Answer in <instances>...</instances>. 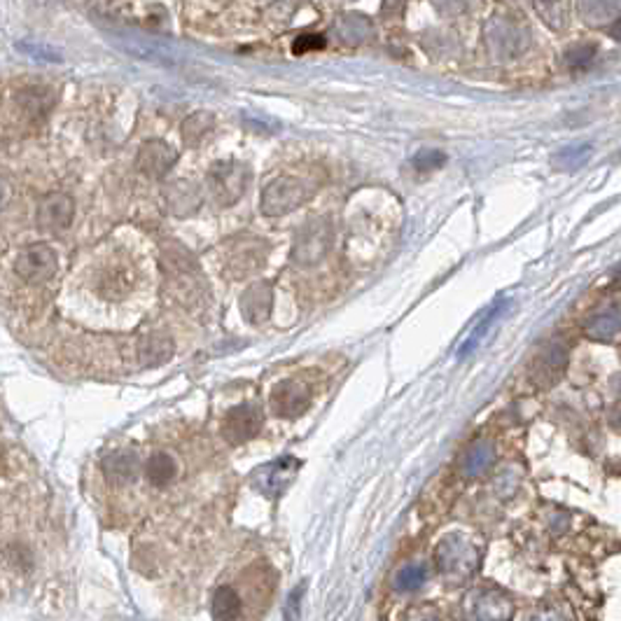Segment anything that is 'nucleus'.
<instances>
[{"label": "nucleus", "instance_id": "f257e3e1", "mask_svg": "<svg viewBox=\"0 0 621 621\" xmlns=\"http://www.w3.org/2000/svg\"><path fill=\"white\" fill-rule=\"evenodd\" d=\"M479 549L470 540H465L463 535H446L444 540L437 545L434 561L440 568V575L449 584H463L477 572L479 568Z\"/></svg>", "mask_w": 621, "mask_h": 621}, {"label": "nucleus", "instance_id": "f03ea898", "mask_svg": "<svg viewBox=\"0 0 621 621\" xmlns=\"http://www.w3.org/2000/svg\"><path fill=\"white\" fill-rule=\"evenodd\" d=\"M208 189L218 206H234L248 189L251 182V169L241 162L215 163L208 171Z\"/></svg>", "mask_w": 621, "mask_h": 621}, {"label": "nucleus", "instance_id": "7ed1b4c3", "mask_svg": "<svg viewBox=\"0 0 621 621\" xmlns=\"http://www.w3.org/2000/svg\"><path fill=\"white\" fill-rule=\"evenodd\" d=\"M465 617L470 621H509L514 617V602L496 586H479L465 598Z\"/></svg>", "mask_w": 621, "mask_h": 621}, {"label": "nucleus", "instance_id": "20e7f679", "mask_svg": "<svg viewBox=\"0 0 621 621\" xmlns=\"http://www.w3.org/2000/svg\"><path fill=\"white\" fill-rule=\"evenodd\" d=\"M334 241V229L327 220H311L297 232L292 259L299 267H311L325 258Z\"/></svg>", "mask_w": 621, "mask_h": 621}, {"label": "nucleus", "instance_id": "39448f33", "mask_svg": "<svg viewBox=\"0 0 621 621\" xmlns=\"http://www.w3.org/2000/svg\"><path fill=\"white\" fill-rule=\"evenodd\" d=\"M308 196L307 185L297 178H276L262 192L259 208L267 218H281L299 208Z\"/></svg>", "mask_w": 621, "mask_h": 621}, {"label": "nucleus", "instance_id": "423d86ee", "mask_svg": "<svg viewBox=\"0 0 621 621\" xmlns=\"http://www.w3.org/2000/svg\"><path fill=\"white\" fill-rule=\"evenodd\" d=\"M14 271L28 283H44L57 274V252L50 245H28L14 259Z\"/></svg>", "mask_w": 621, "mask_h": 621}, {"label": "nucleus", "instance_id": "0eeeda50", "mask_svg": "<svg viewBox=\"0 0 621 621\" xmlns=\"http://www.w3.org/2000/svg\"><path fill=\"white\" fill-rule=\"evenodd\" d=\"M267 251L264 239H236L227 252V267L236 278L251 276L264 264Z\"/></svg>", "mask_w": 621, "mask_h": 621}, {"label": "nucleus", "instance_id": "6e6552de", "mask_svg": "<svg viewBox=\"0 0 621 621\" xmlns=\"http://www.w3.org/2000/svg\"><path fill=\"white\" fill-rule=\"evenodd\" d=\"M117 43L122 44V50H126L133 57L145 59V61L163 63V66H173L178 61L176 50L171 44L162 43L150 36H140V33H117Z\"/></svg>", "mask_w": 621, "mask_h": 621}, {"label": "nucleus", "instance_id": "1a4fd4ad", "mask_svg": "<svg viewBox=\"0 0 621 621\" xmlns=\"http://www.w3.org/2000/svg\"><path fill=\"white\" fill-rule=\"evenodd\" d=\"M311 404V390L299 381L278 383L271 393V409L281 418H297Z\"/></svg>", "mask_w": 621, "mask_h": 621}, {"label": "nucleus", "instance_id": "9d476101", "mask_svg": "<svg viewBox=\"0 0 621 621\" xmlns=\"http://www.w3.org/2000/svg\"><path fill=\"white\" fill-rule=\"evenodd\" d=\"M262 427V414L252 404H241L227 411L225 421H222V433H225L227 442L232 444H243V442L252 440Z\"/></svg>", "mask_w": 621, "mask_h": 621}, {"label": "nucleus", "instance_id": "9b49d317", "mask_svg": "<svg viewBox=\"0 0 621 621\" xmlns=\"http://www.w3.org/2000/svg\"><path fill=\"white\" fill-rule=\"evenodd\" d=\"M297 470H299V463L295 458H281L276 463L264 465L255 472V486L262 490L264 496L276 498L292 483Z\"/></svg>", "mask_w": 621, "mask_h": 621}, {"label": "nucleus", "instance_id": "f8f14e48", "mask_svg": "<svg viewBox=\"0 0 621 621\" xmlns=\"http://www.w3.org/2000/svg\"><path fill=\"white\" fill-rule=\"evenodd\" d=\"M178 162V152L166 145L163 140H147V143L140 147L139 157H136V163L139 169L143 171L147 178H163L173 169V163Z\"/></svg>", "mask_w": 621, "mask_h": 621}, {"label": "nucleus", "instance_id": "ddd939ff", "mask_svg": "<svg viewBox=\"0 0 621 621\" xmlns=\"http://www.w3.org/2000/svg\"><path fill=\"white\" fill-rule=\"evenodd\" d=\"M76 215V203L68 195L63 192H54L47 195L38 206V222L40 227L50 229V232H61L66 227H70Z\"/></svg>", "mask_w": 621, "mask_h": 621}, {"label": "nucleus", "instance_id": "4468645a", "mask_svg": "<svg viewBox=\"0 0 621 621\" xmlns=\"http://www.w3.org/2000/svg\"><path fill=\"white\" fill-rule=\"evenodd\" d=\"M271 304H274V288H271L269 281H258L252 283L251 288H245V292L241 295V315L245 318V322L251 325H259L269 318Z\"/></svg>", "mask_w": 621, "mask_h": 621}, {"label": "nucleus", "instance_id": "2eb2a0df", "mask_svg": "<svg viewBox=\"0 0 621 621\" xmlns=\"http://www.w3.org/2000/svg\"><path fill=\"white\" fill-rule=\"evenodd\" d=\"M103 477L107 479V483L113 486H129L139 479L140 474V458L136 451H129V449H120V451H113L110 456L103 458Z\"/></svg>", "mask_w": 621, "mask_h": 621}, {"label": "nucleus", "instance_id": "dca6fc26", "mask_svg": "<svg viewBox=\"0 0 621 621\" xmlns=\"http://www.w3.org/2000/svg\"><path fill=\"white\" fill-rule=\"evenodd\" d=\"M166 203L169 211L176 218H189L195 215L201 206V192L196 185L185 180H178L166 187Z\"/></svg>", "mask_w": 621, "mask_h": 621}, {"label": "nucleus", "instance_id": "f3484780", "mask_svg": "<svg viewBox=\"0 0 621 621\" xmlns=\"http://www.w3.org/2000/svg\"><path fill=\"white\" fill-rule=\"evenodd\" d=\"M245 615V601L234 584L218 586L213 596V617L218 621H241Z\"/></svg>", "mask_w": 621, "mask_h": 621}, {"label": "nucleus", "instance_id": "a211bd4d", "mask_svg": "<svg viewBox=\"0 0 621 621\" xmlns=\"http://www.w3.org/2000/svg\"><path fill=\"white\" fill-rule=\"evenodd\" d=\"M173 341L163 334H145L139 341V360L143 367H159L173 358Z\"/></svg>", "mask_w": 621, "mask_h": 621}, {"label": "nucleus", "instance_id": "6ab92c4d", "mask_svg": "<svg viewBox=\"0 0 621 621\" xmlns=\"http://www.w3.org/2000/svg\"><path fill=\"white\" fill-rule=\"evenodd\" d=\"M334 33L344 44H362L374 36V28L362 14H344L334 24Z\"/></svg>", "mask_w": 621, "mask_h": 621}, {"label": "nucleus", "instance_id": "aec40b11", "mask_svg": "<svg viewBox=\"0 0 621 621\" xmlns=\"http://www.w3.org/2000/svg\"><path fill=\"white\" fill-rule=\"evenodd\" d=\"M145 477H147V482H150L155 489L169 486V483H173V479L178 477L176 458L166 451L152 453L150 458H147V463H145Z\"/></svg>", "mask_w": 621, "mask_h": 621}, {"label": "nucleus", "instance_id": "412c9836", "mask_svg": "<svg viewBox=\"0 0 621 621\" xmlns=\"http://www.w3.org/2000/svg\"><path fill=\"white\" fill-rule=\"evenodd\" d=\"M521 33L507 21H493L489 24V43L498 54H512L521 47Z\"/></svg>", "mask_w": 621, "mask_h": 621}, {"label": "nucleus", "instance_id": "4be33fe9", "mask_svg": "<svg viewBox=\"0 0 621 621\" xmlns=\"http://www.w3.org/2000/svg\"><path fill=\"white\" fill-rule=\"evenodd\" d=\"M493 460H496L493 446H490L489 442H479V444H474L470 451L465 453L463 474L465 477H479V474H483V472L489 470L490 465H493Z\"/></svg>", "mask_w": 621, "mask_h": 621}, {"label": "nucleus", "instance_id": "5701e85b", "mask_svg": "<svg viewBox=\"0 0 621 621\" xmlns=\"http://www.w3.org/2000/svg\"><path fill=\"white\" fill-rule=\"evenodd\" d=\"M213 124L215 120L211 113L199 110V113L189 115L187 120L182 122V140H185V145L187 147H196L201 140L206 139L208 133L213 131Z\"/></svg>", "mask_w": 621, "mask_h": 621}, {"label": "nucleus", "instance_id": "b1692460", "mask_svg": "<svg viewBox=\"0 0 621 621\" xmlns=\"http://www.w3.org/2000/svg\"><path fill=\"white\" fill-rule=\"evenodd\" d=\"M52 100H54L52 89L33 87V89H24L21 94H17V103H20L21 110H24L28 117H33V120H38V117H44V115H47Z\"/></svg>", "mask_w": 621, "mask_h": 621}, {"label": "nucleus", "instance_id": "393cba45", "mask_svg": "<svg viewBox=\"0 0 621 621\" xmlns=\"http://www.w3.org/2000/svg\"><path fill=\"white\" fill-rule=\"evenodd\" d=\"M427 579V568L423 563H409L404 565L400 572L395 575V589L402 593H409V591L421 589L423 582Z\"/></svg>", "mask_w": 621, "mask_h": 621}, {"label": "nucleus", "instance_id": "a878e982", "mask_svg": "<svg viewBox=\"0 0 621 621\" xmlns=\"http://www.w3.org/2000/svg\"><path fill=\"white\" fill-rule=\"evenodd\" d=\"M565 362V355L563 351H546L545 355L540 358V362H537V367H535V378H537V383H549L552 381V374H559V370L563 367Z\"/></svg>", "mask_w": 621, "mask_h": 621}, {"label": "nucleus", "instance_id": "bb28decb", "mask_svg": "<svg viewBox=\"0 0 621 621\" xmlns=\"http://www.w3.org/2000/svg\"><path fill=\"white\" fill-rule=\"evenodd\" d=\"M500 311H502V304H496V307L490 308L489 314H486V318H483V321L477 325V330L472 332L470 339H467L463 346H460V355H467V353H470L472 348H477V344H479V341H482L483 334L489 332V327L493 325V322H496V318H498V315H500Z\"/></svg>", "mask_w": 621, "mask_h": 621}, {"label": "nucleus", "instance_id": "cd10ccee", "mask_svg": "<svg viewBox=\"0 0 621 621\" xmlns=\"http://www.w3.org/2000/svg\"><path fill=\"white\" fill-rule=\"evenodd\" d=\"M446 155L442 150H434V147H426L414 157V166L418 171H434L444 166Z\"/></svg>", "mask_w": 621, "mask_h": 621}, {"label": "nucleus", "instance_id": "c85d7f7f", "mask_svg": "<svg viewBox=\"0 0 621 621\" xmlns=\"http://www.w3.org/2000/svg\"><path fill=\"white\" fill-rule=\"evenodd\" d=\"M528 621H572V615L565 605H542L528 617Z\"/></svg>", "mask_w": 621, "mask_h": 621}, {"label": "nucleus", "instance_id": "c756f323", "mask_svg": "<svg viewBox=\"0 0 621 621\" xmlns=\"http://www.w3.org/2000/svg\"><path fill=\"white\" fill-rule=\"evenodd\" d=\"M325 44H327L325 36L307 33V36H299V38L295 40V44H292V52H295V54H308V52L322 50Z\"/></svg>", "mask_w": 621, "mask_h": 621}, {"label": "nucleus", "instance_id": "7c9ffc66", "mask_svg": "<svg viewBox=\"0 0 621 621\" xmlns=\"http://www.w3.org/2000/svg\"><path fill=\"white\" fill-rule=\"evenodd\" d=\"M304 591H307V582H301L299 589H295L292 593H290L288 602H285V609H283V617H285V621H299L301 598H304Z\"/></svg>", "mask_w": 621, "mask_h": 621}, {"label": "nucleus", "instance_id": "2f4dec72", "mask_svg": "<svg viewBox=\"0 0 621 621\" xmlns=\"http://www.w3.org/2000/svg\"><path fill=\"white\" fill-rule=\"evenodd\" d=\"M21 52H26L28 57L33 59H44V61H61V57H59V52L50 50V47H44V44H33V43H20L17 44Z\"/></svg>", "mask_w": 621, "mask_h": 621}, {"label": "nucleus", "instance_id": "473e14b6", "mask_svg": "<svg viewBox=\"0 0 621 621\" xmlns=\"http://www.w3.org/2000/svg\"><path fill=\"white\" fill-rule=\"evenodd\" d=\"M404 621H437L434 608H414L404 615Z\"/></svg>", "mask_w": 621, "mask_h": 621}]
</instances>
